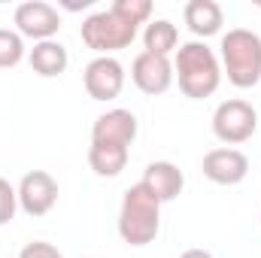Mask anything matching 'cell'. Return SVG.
<instances>
[{"label":"cell","instance_id":"obj_17","mask_svg":"<svg viewBox=\"0 0 261 258\" xmlns=\"http://www.w3.org/2000/svg\"><path fill=\"white\" fill-rule=\"evenodd\" d=\"M28 58V49H24V37L12 28H0V70H9V67H18Z\"/></svg>","mask_w":261,"mask_h":258},{"label":"cell","instance_id":"obj_5","mask_svg":"<svg viewBox=\"0 0 261 258\" xmlns=\"http://www.w3.org/2000/svg\"><path fill=\"white\" fill-rule=\"evenodd\" d=\"M258 131V113L249 100L231 97L222 100L213 113V134L219 143L225 146H240L246 140H252V134Z\"/></svg>","mask_w":261,"mask_h":258},{"label":"cell","instance_id":"obj_3","mask_svg":"<svg viewBox=\"0 0 261 258\" xmlns=\"http://www.w3.org/2000/svg\"><path fill=\"white\" fill-rule=\"evenodd\" d=\"M161 207L164 203L143 183L130 186L119 207V237L128 246H149L161 231Z\"/></svg>","mask_w":261,"mask_h":258},{"label":"cell","instance_id":"obj_20","mask_svg":"<svg viewBox=\"0 0 261 258\" xmlns=\"http://www.w3.org/2000/svg\"><path fill=\"white\" fill-rule=\"evenodd\" d=\"M18 258H64V255H61L58 246H52V243H46V240H34V243L21 246Z\"/></svg>","mask_w":261,"mask_h":258},{"label":"cell","instance_id":"obj_1","mask_svg":"<svg viewBox=\"0 0 261 258\" xmlns=\"http://www.w3.org/2000/svg\"><path fill=\"white\" fill-rule=\"evenodd\" d=\"M173 79L192 100L213 97L222 85V61L203 40H189L173 52Z\"/></svg>","mask_w":261,"mask_h":258},{"label":"cell","instance_id":"obj_12","mask_svg":"<svg viewBox=\"0 0 261 258\" xmlns=\"http://www.w3.org/2000/svg\"><path fill=\"white\" fill-rule=\"evenodd\" d=\"M140 183L155 194L161 203L176 200L182 194V189H186V176H182V170L173 161H152V164H146Z\"/></svg>","mask_w":261,"mask_h":258},{"label":"cell","instance_id":"obj_16","mask_svg":"<svg viewBox=\"0 0 261 258\" xmlns=\"http://www.w3.org/2000/svg\"><path fill=\"white\" fill-rule=\"evenodd\" d=\"M143 52H152V55H161V58H170L176 49H179V31L170 18H152L146 28H143Z\"/></svg>","mask_w":261,"mask_h":258},{"label":"cell","instance_id":"obj_13","mask_svg":"<svg viewBox=\"0 0 261 258\" xmlns=\"http://www.w3.org/2000/svg\"><path fill=\"white\" fill-rule=\"evenodd\" d=\"M182 18L189 24V31L195 34L197 40H206V37H216L225 24V12L216 0H189L186 9H182Z\"/></svg>","mask_w":261,"mask_h":258},{"label":"cell","instance_id":"obj_9","mask_svg":"<svg viewBox=\"0 0 261 258\" xmlns=\"http://www.w3.org/2000/svg\"><path fill=\"white\" fill-rule=\"evenodd\" d=\"M200 170L216 186H240L249 176V158H246V152H240L234 146H219L203 155Z\"/></svg>","mask_w":261,"mask_h":258},{"label":"cell","instance_id":"obj_7","mask_svg":"<svg viewBox=\"0 0 261 258\" xmlns=\"http://www.w3.org/2000/svg\"><path fill=\"white\" fill-rule=\"evenodd\" d=\"M125 79H128L125 67L113 55H94L85 64V73H82V85H85L88 97L100 100V104L116 100L122 94V88H125Z\"/></svg>","mask_w":261,"mask_h":258},{"label":"cell","instance_id":"obj_15","mask_svg":"<svg viewBox=\"0 0 261 258\" xmlns=\"http://www.w3.org/2000/svg\"><path fill=\"white\" fill-rule=\"evenodd\" d=\"M128 158H130L128 146H113V143H91L88 146V167L103 179L119 176L128 167Z\"/></svg>","mask_w":261,"mask_h":258},{"label":"cell","instance_id":"obj_8","mask_svg":"<svg viewBox=\"0 0 261 258\" xmlns=\"http://www.w3.org/2000/svg\"><path fill=\"white\" fill-rule=\"evenodd\" d=\"M18 210L31 219H40L58 203V179L49 170H28L18 183Z\"/></svg>","mask_w":261,"mask_h":258},{"label":"cell","instance_id":"obj_2","mask_svg":"<svg viewBox=\"0 0 261 258\" xmlns=\"http://www.w3.org/2000/svg\"><path fill=\"white\" fill-rule=\"evenodd\" d=\"M219 61L234 88H255L261 82V37L249 28H231L222 34Z\"/></svg>","mask_w":261,"mask_h":258},{"label":"cell","instance_id":"obj_19","mask_svg":"<svg viewBox=\"0 0 261 258\" xmlns=\"http://www.w3.org/2000/svg\"><path fill=\"white\" fill-rule=\"evenodd\" d=\"M18 213V192L9 186V179L0 176V225H9Z\"/></svg>","mask_w":261,"mask_h":258},{"label":"cell","instance_id":"obj_14","mask_svg":"<svg viewBox=\"0 0 261 258\" xmlns=\"http://www.w3.org/2000/svg\"><path fill=\"white\" fill-rule=\"evenodd\" d=\"M28 64L37 76L43 79H55L61 76L70 64V55H67V46L58 40H43V43H34V49L28 52Z\"/></svg>","mask_w":261,"mask_h":258},{"label":"cell","instance_id":"obj_10","mask_svg":"<svg viewBox=\"0 0 261 258\" xmlns=\"http://www.w3.org/2000/svg\"><path fill=\"white\" fill-rule=\"evenodd\" d=\"M130 82L149 97L164 94L176 82L173 79V61L161 58V55H152V52H140L130 64Z\"/></svg>","mask_w":261,"mask_h":258},{"label":"cell","instance_id":"obj_21","mask_svg":"<svg viewBox=\"0 0 261 258\" xmlns=\"http://www.w3.org/2000/svg\"><path fill=\"white\" fill-rule=\"evenodd\" d=\"M179 258H213V252H206V249H186V252H182V255Z\"/></svg>","mask_w":261,"mask_h":258},{"label":"cell","instance_id":"obj_11","mask_svg":"<svg viewBox=\"0 0 261 258\" xmlns=\"http://www.w3.org/2000/svg\"><path fill=\"white\" fill-rule=\"evenodd\" d=\"M137 116L130 113V110H122V107H116V110H107V113H100L97 119H94V125H91V143H113V146H128L137 140Z\"/></svg>","mask_w":261,"mask_h":258},{"label":"cell","instance_id":"obj_18","mask_svg":"<svg viewBox=\"0 0 261 258\" xmlns=\"http://www.w3.org/2000/svg\"><path fill=\"white\" fill-rule=\"evenodd\" d=\"M113 9L122 12L134 24H149L152 21V0H113Z\"/></svg>","mask_w":261,"mask_h":258},{"label":"cell","instance_id":"obj_4","mask_svg":"<svg viewBox=\"0 0 261 258\" xmlns=\"http://www.w3.org/2000/svg\"><path fill=\"white\" fill-rule=\"evenodd\" d=\"M140 34V24L128 21L122 12H116L113 6L110 9H97L91 12L82 28H79V37L82 43L94 52V55H116L122 49H128L130 43L137 40Z\"/></svg>","mask_w":261,"mask_h":258},{"label":"cell","instance_id":"obj_6","mask_svg":"<svg viewBox=\"0 0 261 258\" xmlns=\"http://www.w3.org/2000/svg\"><path fill=\"white\" fill-rule=\"evenodd\" d=\"M12 24L24 40L43 43V40H55L61 31V12L46 3V0H24L15 6L12 12Z\"/></svg>","mask_w":261,"mask_h":258}]
</instances>
